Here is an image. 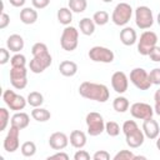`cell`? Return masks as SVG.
I'll return each instance as SVG.
<instances>
[{
    "label": "cell",
    "mask_w": 160,
    "mask_h": 160,
    "mask_svg": "<svg viewBox=\"0 0 160 160\" xmlns=\"http://www.w3.org/2000/svg\"><path fill=\"white\" fill-rule=\"evenodd\" d=\"M154 112L158 114L160 116V102H155V106H154Z\"/></svg>",
    "instance_id": "7dc6e473"
},
{
    "label": "cell",
    "mask_w": 160,
    "mask_h": 160,
    "mask_svg": "<svg viewBox=\"0 0 160 160\" xmlns=\"http://www.w3.org/2000/svg\"><path fill=\"white\" fill-rule=\"evenodd\" d=\"M142 131L148 139H150V140L158 139V136L160 134V128H159L158 121L154 120L152 118L145 119L142 122Z\"/></svg>",
    "instance_id": "9a60e30c"
},
{
    "label": "cell",
    "mask_w": 160,
    "mask_h": 160,
    "mask_svg": "<svg viewBox=\"0 0 160 160\" xmlns=\"http://www.w3.org/2000/svg\"><path fill=\"white\" fill-rule=\"evenodd\" d=\"M10 82L11 85L21 90L28 85V70L26 68H11L10 70Z\"/></svg>",
    "instance_id": "8fae6325"
},
{
    "label": "cell",
    "mask_w": 160,
    "mask_h": 160,
    "mask_svg": "<svg viewBox=\"0 0 160 160\" xmlns=\"http://www.w3.org/2000/svg\"><path fill=\"white\" fill-rule=\"evenodd\" d=\"M79 44V31L74 26H66L60 38V45L65 51H74Z\"/></svg>",
    "instance_id": "3957f363"
},
{
    "label": "cell",
    "mask_w": 160,
    "mask_h": 160,
    "mask_svg": "<svg viewBox=\"0 0 160 160\" xmlns=\"http://www.w3.org/2000/svg\"><path fill=\"white\" fill-rule=\"evenodd\" d=\"M129 106H130V102L125 96H118L112 101V108L118 112H125L129 109Z\"/></svg>",
    "instance_id": "4316f807"
},
{
    "label": "cell",
    "mask_w": 160,
    "mask_h": 160,
    "mask_svg": "<svg viewBox=\"0 0 160 160\" xmlns=\"http://www.w3.org/2000/svg\"><path fill=\"white\" fill-rule=\"evenodd\" d=\"M31 116H32L34 120H36L39 122H45V121L50 120L51 114H50L49 110L39 106V108H34V110L31 111Z\"/></svg>",
    "instance_id": "484cf974"
},
{
    "label": "cell",
    "mask_w": 160,
    "mask_h": 160,
    "mask_svg": "<svg viewBox=\"0 0 160 160\" xmlns=\"http://www.w3.org/2000/svg\"><path fill=\"white\" fill-rule=\"evenodd\" d=\"M134 154L130 150H120L118 154H115L114 160H134Z\"/></svg>",
    "instance_id": "e575fe53"
},
{
    "label": "cell",
    "mask_w": 160,
    "mask_h": 160,
    "mask_svg": "<svg viewBox=\"0 0 160 160\" xmlns=\"http://www.w3.org/2000/svg\"><path fill=\"white\" fill-rule=\"evenodd\" d=\"M70 144L76 149H82L86 145V135L81 130H72L69 138Z\"/></svg>",
    "instance_id": "ffe728a7"
},
{
    "label": "cell",
    "mask_w": 160,
    "mask_h": 160,
    "mask_svg": "<svg viewBox=\"0 0 160 160\" xmlns=\"http://www.w3.org/2000/svg\"><path fill=\"white\" fill-rule=\"evenodd\" d=\"M9 120H10V112L8 109L5 108H0V121H1V125H0V131L5 130L8 124H9Z\"/></svg>",
    "instance_id": "836d02e7"
},
{
    "label": "cell",
    "mask_w": 160,
    "mask_h": 160,
    "mask_svg": "<svg viewBox=\"0 0 160 160\" xmlns=\"http://www.w3.org/2000/svg\"><path fill=\"white\" fill-rule=\"evenodd\" d=\"M120 41L125 45V46H131L138 41V35L136 31L130 28V26H125L121 31H120Z\"/></svg>",
    "instance_id": "ac0fdd59"
},
{
    "label": "cell",
    "mask_w": 160,
    "mask_h": 160,
    "mask_svg": "<svg viewBox=\"0 0 160 160\" xmlns=\"http://www.w3.org/2000/svg\"><path fill=\"white\" fill-rule=\"evenodd\" d=\"M105 131L109 136H118L120 134V126L115 121H108L105 124Z\"/></svg>",
    "instance_id": "d6a6232c"
},
{
    "label": "cell",
    "mask_w": 160,
    "mask_h": 160,
    "mask_svg": "<svg viewBox=\"0 0 160 160\" xmlns=\"http://www.w3.org/2000/svg\"><path fill=\"white\" fill-rule=\"evenodd\" d=\"M19 135H20V130L15 126L10 125V130L8 131L5 139H4V149L8 152H14L19 149L20 141H19Z\"/></svg>",
    "instance_id": "4fadbf2b"
},
{
    "label": "cell",
    "mask_w": 160,
    "mask_h": 160,
    "mask_svg": "<svg viewBox=\"0 0 160 160\" xmlns=\"http://www.w3.org/2000/svg\"><path fill=\"white\" fill-rule=\"evenodd\" d=\"M92 20H94V22H95L96 25L102 26V25L108 24V21H109V14H108L106 11H104V10H99V11H96V12L94 14Z\"/></svg>",
    "instance_id": "4dcf8cb0"
},
{
    "label": "cell",
    "mask_w": 160,
    "mask_h": 160,
    "mask_svg": "<svg viewBox=\"0 0 160 160\" xmlns=\"http://www.w3.org/2000/svg\"><path fill=\"white\" fill-rule=\"evenodd\" d=\"M131 15H132V8L128 2H119L112 11L111 20L115 25L124 26L130 21Z\"/></svg>",
    "instance_id": "277c9868"
},
{
    "label": "cell",
    "mask_w": 160,
    "mask_h": 160,
    "mask_svg": "<svg viewBox=\"0 0 160 160\" xmlns=\"http://www.w3.org/2000/svg\"><path fill=\"white\" fill-rule=\"evenodd\" d=\"M11 68H24L26 65V58L22 54L16 52L11 59H10Z\"/></svg>",
    "instance_id": "1f68e13d"
},
{
    "label": "cell",
    "mask_w": 160,
    "mask_h": 160,
    "mask_svg": "<svg viewBox=\"0 0 160 160\" xmlns=\"http://www.w3.org/2000/svg\"><path fill=\"white\" fill-rule=\"evenodd\" d=\"M154 100H155V102H160V89H158V90L155 91Z\"/></svg>",
    "instance_id": "bcb514c9"
},
{
    "label": "cell",
    "mask_w": 160,
    "mask_h": 160,
    "mask_svg": "<svg viewBox=\"0 0 160 160\" xmlns=\"http://www.w3.org/2000/svg\"><path fill=\"white\" fill-rule=\"evenodd\" d=\"M30 122V118L26 112H22V111H16L12 116H11V120H10V125L11 126H15L18 128L19 130H22L25 129Z\"/></svg>",
    "instance_id": "d6986e66"
},
{
    "label": "cell",
    "mask_w": 160,
    "mask_h": 160,
    "mask_svg": "<svg viewBox=\"0 0 160 160\" xmlns=\"http://www.w3.org/2000/svg\"><path fill=\"white\" fill-rule=\"evenodd\" d=\"M79 94L89 100H95L99 102H105L109 100L110 92L106 85L91 82V81H84L79 86Z\"/></svg>",
    "instance_id": "7a4b0ae2"
},
{
    "label": "cell",
    "mask_w": 160,
    "mask_h": 160,
    "mask_svg": "<svg viewBox=\"0 0 160 160\" xmlns=\"http://www.w3.org/2000/svg\"><path fill=\"white\" fill-rule=\"evenodd\" d=\"M31 54H32V60H30L29 68L30 71H32L34 74H41L52 62V58L49 52V49L44 42L34 44L31 48Z\"/></svg>",
    "instance_id": "6da1fadb"
},
{
    "label": "cell",
    "mask_w": 160,
    "mask_h": 160,
    "mask_svg": "<svg viewBox=\"0 0 160 160\" xmlns=\"http://www.w3.org/2000/svg\"><path fill=\"white\" fill-rule=\"evenodd\" d=\"M149 79L152 85H160V68H155L150 71Z\"/></svg>",
    "instance_id": "8d00e7d4"
},
{
    "label": "cell",
    "mask_w": 160,
    "mask_h": 160,
    "mask_svg": "<svg viewBox=\"0 0 160 160\" xmlns=\"http://www.w3.org/2000/svg\"><path fill=\"white\" fill-rule=\"evenodd\" d=\"M156 21H158V24H159V26H160V12L158 14V18H156Z\"/></svg>",
    "instance_id": "681fc988"
},
{
    "label": "cell",
    "mask_w": 160,
    "mask_h": 160,
    "mask_svg": "<svg viewBox=\"0 0 160 160\" xmlns=\"http://www.w3.org/2000/svg\"><path fill=\"white\" fill-rule=\"evenodd\" d=\"M74 159L75 160H89L90 159V154L85 150H78L74 155Z\"/></svg>",
    "instance_id": "60d3db41"
},
{
    "label": "cell",
    "mask_w": 160,
    "mask_h": 160,
    "mask_svg": "<svg viewBox=\"0 0 160 160\" xmlns=\"http://www.w3.org/2000/svg\"><path fill=\"white\" fill-rule=\"evenodd\" d=\"M135 22H136V26L141 30L150 29L154 24V16L150 8L145 5L138 6L135 10Z\"/></svg>",
    "instance_id": "5b68a950"
},
{
    "label": "cell",
    "mask_w": 160,
    "mask_h": 160,
    "mask_svg": "<svg viewBox=\"0 0 160 160\" xmlns=\"http://www.w3.org/2000/svg\"><path fill=\"white\" fill-rule=\"evenodd\" d=\"M28 104L29 105H31L32 108H39V106H41L42 105V102H44V96H42V94L41 92H39V91H31L29 95H28Z\"/></svg>",
    "instance_id": "83f0119b"
},
{
    "label": "cell",
    "mask_w": 160,
    "mask_h": 160,
    "mask_svg": "<svg viewBox=\"0 0 160 160\" xmlns=\"http://www.w3.org/2000/svg\"><path fill=\"white\" fill-rule=\"evenodd\" d=\"M54 159L68 160V159H69V155H68L66 152H62V151H60V152H56V154H54V155H50V156L48 158V160H54Z\"/></svg>",
    "instance_id": "ee69618b"
},
{
    "label": "cell",
    "mask_w": 160,
    "mask_h": 160,
    "mask_svg": "<svg viewBox=\"0 0 160 160\" xmlns=\"http://www.w3.org/2000/svg\"><path fill=\"white\" fill-rule=\"evenodd\" d=\"M58 21L65 26L70 25V22L72 21V11L69 8H60L58 10Z\"/></svg>",
    "instance_id": "d4e9b609"
},
{
    "label": "cell",
    "mask_w": 160,
    "mask_h": 160,
    "mask_svg": "<svg viewBox=\"0 0 160 160\" xmlns=\"http://www.w3.org/2000/svg\"><path fill=\"white\" fill-rule=\"evenodd\" d=\"M95 25H96V24H95L94 20L90 19V18H82V19L79 21L80 31H81L84 35H86V36H90V35L94 34V31H95Z\"/></svg>",
    "instance_id": "cb8c5ba5"
},
{
    "label": "cell",
    "mask_w": 160,
    "mask_h": 160,
    "mask_svg": "<svg viewBox=\"0 0 160 160\" xmlns=\"http://www.w3.org/2000/svg\"><path fill=\"white\" fill-rule=\"evenodd\" d=\"M9 1H10V4H11L12 6H15V8H21V6H24V4H25L26 0H9Z\"/></svg>",
    "instance_id": "f6af8a7d"
},
{
    "label": "cell",
    "mask_w": 160,
    "mask_h": 160,
    "mask_svg": "<svg viewBox=\"0 0 160 160\" xmlns=\"http://www.w3.org/2000/svg\"><path fill=\"white\" fill-rule=\"evenodd\" d=\"M59 71H60L61 75L70 78V76H74L78 72V65L74 61L64 60V61H61L59 64Z\"/></svg>",
    "instance_id": "7402d4cb"
},
{
    "label": "cell",
    "mask_w": 160,
    "mask_h": 160,
    "mask_svg": "<svg viewBox=\"0 0 160 160\" xmlns=\"http://www.w3.org/2000/svg\"><path fill=\"white\" fill-rule=\"evenodd\" d=\"M68 144H69V138L64 132L56 131L52 132L49 138V145L54 150H62L68 146Z\"/></svg>",
    "instance_id": "2e32d148"
},
{
    "label": "cell",
    "mask_w": 160,
    "mask_h": 160,
    "mask_svg": "<svg viewBox=\"0 0 160 160\" xmlns=\"http://www.w3.org/2000/svg\"><path fill=\"white\" fill-rule=\"evenodd\" d=\"M88 8L86 0H69V9L72 12H84Z\"/></svg>",
    "instance_id": "f1b7e54d"
},
{
    "label": "cell",
    "mask_w": 160,
    "mask_h": 160,
    "mask_svg": "<svg viewBox=\"0 0 160 160\" xmlns=\"http://www.w3.org/2000/svg\"><path fill=\"white\" fill-rule=\"evenodd\" d=\"M104 2H111V1H114V0H102Z\"/></svg>",
    "instance_id": "f907efd6"
},
{
    "label": "cell",
    "mask_w": 160,
    "mask_h": 160,
    "mask_svg": "<svg viewBox=\"0 0 160 160\" xmlns=\"http://www.w3.org/2000/svg\"><path fill=\"white\" fill-rule=\"evenodd\" d=\"M2 100L6 104V106L12 110V111H20L25 108L28 100L21 96V95H18L14 90H10V89H6L2 94Z\"/></svg>",
    "instance_id": "ba28073f"
},
{
    "label": "cell",
    "mask_w": 160,
    "mask_h": 160,
    "mask_svg": "<svg viewBox=\"0 0 160 160\" xmlns=\"http://www.w3.org/2000/svg\"><path fill=\"white\" fill-rule=\"evenodd\" d=\"M94 160H109L110 159V154L106 150H99L92 155Z\"/></svg>",
    "instance_id": "ab89813d"
},
{
    "label": "cell",
    "mask_w": 160,
    "mask_h": 160,
    "mask_svg": "<svg viewBox=\"0 0 160 160\" xmlns=\"http://www.w3.org/2000/svg\"><path fill=\"white\" fill-rule=\"evenodd\" d=\"M111 86L118 94H124L129 86V79L124 71H115L111 76Z\"/></svg>",
    "instance_id": "5bb4252c"
},
{
    "label": "cell",
    "mask_w": 160,
    "mask_h": 160,
    "mask_svg": "<svg viewBox=\"0 0 160 160\" xmlns=\"http://www.w3.org/2000/svg\"><path fill=\"white\" fill-rule=\"evenodd\" d=\"M138 128H139V126H138V124H136L134 120H126V121L122 124L121 130H122L124 135H126V134H129V132L134 131V130H135V129H138Z\"/></svg>",
    "instance_id": "d590c367"
},
{
    "label": "cell",
    "mask_w": 160,
    "mask_h": 160,
    "mask_svg": "<svg viewBox=\"0 0 160 160\" xmlns=\"http://www.w3.org/2000/svg\"><path fill=\"white\" fill-rule=\"evenodd\" d=\"M9 60H10V52H9V49L1 48V49H0V64H1V65H5Z\"/></svg>",
    "instance_id": "f35d334b"
},
{
    "label": "cell",
    "mask_w": 160,
    "mask_h": 160,
    "mask_svg": "<svg viewBox=\"0 0 160 160\" xmlns=\"http://www.w3.org/2000/svg\"><path fill=\"white\" fill-rule=\"evenodd\" d=\"M89 58L90 60L95 61V62H104V64H109L114 61V52L104 46H92L89 50Z\"/></svg>",
    "instance_id": "30bf717a"
},
{
    "label": "cell",
    "mask_w": 160,
    "mask_h": 160,
    "mask_svg": "<svg viewBox=\"0 0 160 160\" xmlns=\"http://www.w3.org/2000/svg\"><path fill=\"white\" fill-rule=\"evenodd\" d=\"M130 81L139 90H148L152 85L149 79V74L142 68H135L130 71Z\"/></svg>",
    "instance_id": "9c48e42d"
},
{
    "label": "cell",
    "mask_w": 160,
    "mask_h": 160,
    "mask_svg": "<svg viewBox=\"0 0 160 160\" xmlns=\"http://www.w3.org/2000/svg\"><path fill=\"white\" fill-rule=\"evenodd\" d=\"M20 150H21V154H22L25 158H31V156H34L35 152H36V145H35L34 141H25V142L21 145Z\"/></svg>",
    "instance_id": "f546056e"
},
{
    "label": "cell",
    "mask_w": 160,
    "mask_h": 160,
    "mask_svg": "<svg viewBox=\"0 0 160 160\" xmlns=\"http://www.w3.org/2000/svg\"><path fill=\"white\" fill-rule=\"evenodd\" d=\"M125 140H126V144L131 148V149H136V148H140L142 144H144V140H145V134L142 130H140L139 128L135 129L134 131L129 132L125 135Z\"/></svg>",
    "instance_id": "e0dca14e"
},
{
    "label": "cell",
    "mask_w": 160,
    "mask_h": 160,
    "mask_svg": "<svg viewBox=\"0 0 160 160\" xmlns=\"http://www.w3.org/2000/svg\"><path fill=\"white\" fill-rule=\"evenodd\" d=\"M20 20L22 24L31 25L38 20V11L32 8H24L20 11Z\"/></svg>",
    "instance_id": "603a6c76"
},
{
    "label": "cell",
    "mask_w": 160,
    "mask_h": 160,
    "mask_svg": "<svg viewBox=\"0 0 160 160\" xmlns=\"http://www.w3.org/2000/svg\"><path fill=\"white\" fill-rule=\"evenodd\" d=\"M158 42V35L154 31L150 30H145L141 35L140 39L138 40V51L140 55L146 56L149 54V51L156 45Z\"/></svg>",
    "instance_id": "52a82bcc"
},
{
    "label": "cell",
    "mask_w": 160,
    "mask_h": 160,
    "mask_svg": "<svg viewBox=\"0 0 160 160\" xmlns=\"http://www.w3.org/2000/svg\"><path fill=\"white\" fill-rule=\"evenodd\" d=\"M130 114L135 119L145 120V119L152 118L154 109L149 104H146V102H134L130 106Z\"/></svg>",
    "instance_id": "7c38bea8"
},
{
    "label": "cell",
    "mask_w": 160,
    "mask_h": 160,
    "mask_svg": "<svg viewBox=\"0 0 160 160\" xmlns=\"http://www.w3.org/2000/svg\"><path fill=\"white\" fill-rule=\"evenodd\" d=\"M148 56L150 58V60L155 61V62H160V46L155 45L148 54Z\"/></svg>",
    "instance_id": "74e56055"
},
{
    "label": "cell",
    "mask_w": 160,
    "mask_h": 160,
    "mask_svg": "<svg viewBox=\"0 0 160 160\" xmlns=\"http://www.w3.org/2000/svg\"><path fill=\"white\" fill-rule=\"evenodd\" d=\"M86 125H88V134L90 136H98L105 130L104 118L95 111H91L86 115Z\"/></svg>",
    "instance_id": "8992f818"
},
{
    "label": "cell",
    "mask_w": 160,
    "mask_h": 160,
    "mask_svg": "<svg viewBox=\"0 0 160 160\" xmlns=\"http://www.w3.org/2000/svg\"><path fill=\"white\" fill-rule=\"evenodd\" d=\"M31 2L35 9H45L50 4V0H31Z\"/></svg>",
    "instance_id": "7bdbcfd3"
},
{
    "label": "cell",
    "mask_w": 160,
    "mask_h": 160,
    "mask_svg": "<svg viewBox=\"0 0 160 160\" xmlns=\"http://www.w3.org/2000/svg\"><path fill=\"white\" fill-rule=\"evenodd\" d=\"M9 24H10V16L2 11L0 15V29H5Z\"/></svg>",
    "instance_id": "b9f144b4"
},
{
    "label": "cell",
    "mask_w": 160,
    "mask_h": 160,
    "mask_svg": "<svg viewBox=\"0 0 160 160\" xmlns=\"http://www.w3.org/2000/svg\"><path fill=\"white\" fill-rule=\"evenodd\" d=\"M156 148H158V150H160V136H158V140H156Z\"/></svg>",
    "instance_id": "c3c4849f"
},
{
    "label": "cell",
    "mask_w": 160,
    "mask_h": 160,
    "mask_svg": "<svg viewBox=\"0 0 160 160\" xmlns=\"http://www.w3.org/2000/svg\"><path fill=\"white\" fill-rule=\"evenodd\" d=\"M6 48L12 52H19L24 48V39L19 34H12L6 40Z\"/></svg>",
    "instance_id": "44dd1931"
}]
</instances>
